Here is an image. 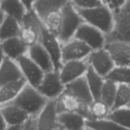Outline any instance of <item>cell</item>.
<instances>
[{"instance_id":"cell-22","label":"cell","mask_w":130,"mask_h":130,"mask_svg":"<svg viewBox=\"0 0 130 130\" xmlns=\"http://www.w3.org/2000/svg\"><path fill=\"white\" fill-rule=\"evenodd\" d=\"M0 10L21 23L29 12L21 0H1Z\"/></svg>"},{"instance_id":"cell-32","label":"cell","mask_w":130,"mask_h":130,"mask_svg":"<svg viewBox=\"0 0 130 130\" xmlns=\"http://www.w3.org/2000/svg\"><path fill=\"white\" fill-rule=\"evenodd\" d=\"M42 22L50 33H52L53 34H54L58 37L61 28V23H62L61 11L50 14Z\"/></svg>"},{"instance_id":"cell-31","label":"cell","mask_w":130,"mask_h":130,"mask_svg":"<svg viewBox=\"0 0 130 130\" xmlns=\"http://www.w3.org/2000/svg\"><path fill=\"white\" fill-rule=\"evenodd\" d=\"M130 104V85H118L113 110L128 107Z\"/></svg>"},{"instance_id":"cell-38","label":"cell","mask_w":130,"mask_h":130,"mask_svg":"<svg viewBox=\"0 0 130 130\" xmlns=\"http://www.w3.org/2000/svg\"><path fill=\"white\" fill-rule=\"evenodd\" d=\"M9 126L6 123V121L1 117V130H6Z\"/></svg>"},{"instance_id":"cell-33","label":"cell","mask_w":130,"mask_h":130,"mask_svg":"<svg viewBox=\"0 0 130 130\" xmlns=\"http://www.w3.org/2000/svg\"><path fill=\"white\" fill-rule=\"evenodd\" d=\"M124 17V18L120 20L116 18L117 24L113 32L117 31V34L119 37L115 40H124L130 43V18H128L126 16Z\"/></svg>"},{"instance_id":"cell-25","label":"cell","mask_w":130,"mask_h":130,"mask_svg":"<svg viewBox=\"0 0 130 130\" xmlns=\"http://www.w3.org/2000/svg\"><path fill=\"white\" fill-rule=\"evenodd\" d=\"M85 76L86 78L94 100H101V91L105 82V78L100 75L90 66Z\"/></svg>"},{"instance_id":"cell-35","label":"cell","mask_w":130,"mask_h":130,"mask_svg":"<svg viewBox=\"0 0 130 130\" xmlns=\"http://www.w3.org/2000/svg\"><path fill=\"white\" fill-rule=\"evenodd\" d=\"M69 2L78 9H85L102 5L101 0H69Z\"/></svg>"},{"instance_id":"cell-7","label":"cell","mask_w":130,"mask_h":130,"mask_svg":"<svg viewBox=\"0 0 130 130\" xmlns=\"http://www.w3.org/2000/svg\"><path fill=\"white\" fill-rule=\"evenodd\" d=\"M37 130H66L59 120L56 100L49 101L40 113L35 118Z\"/></svg>"},{"instance_id":"cell-36","label":"cell","mask_w":130,"mask_h":130,"mask_svg":"<svg viewBox=\"0 0 130 130\" xmlns=\"http://www.w3.org/2000/svg\"><path fill=\"white\" fill-rule=\"evenodd\" d=\"M24 130H37L35 118H30L27 122L24 125Z\"/></svg>"},{"instance_id":"cell-20","label":"cell","mask_w":130,"mask_h":130,"mask_svg":"<svg viewBox=\"0 0 130 130\" xmlns=\"http://www.w3.org/2000/svg\"><path fill=\"white\" fill-rule=\"evenodd\" d=\"M27 55L45 72L55 70L50 54L40 42L29 47Z\"/></svg>"},{"instance_id":"cell-30","label":"cell","mask_w":130,"mask_h":130,"mask_svg":"<svg viewBox=\"0 0 130 130\" xmlns=\"http://www.w3.org/2000/svg\"><path fill=\"white\" fill-rule=\"evenodd\" d=\"M107 118L113 120L123 128L130 130V107H129L111 110Z\"/></svg>"},{"instance_id":"cell-24","label":"cell","mask_w":130,"mask_h":130,"mask_svg":"<svg viewBox=\"0 0 130 130\" xmlns=\"http://www.w3.org/2000/svg\"><path fill=\"white\" fill-rule=\"evenodd\" d=\"M0 40L1 41L20 37L21 31V23L17 19L6 15L5 19L0 22Z\"/></svg>"},{"instance_id":"cell-28","label":"cell","mask_w":130,"mask_h":130,"mask_svg":"<svg viewBox=\"0 0 130 130\" xmlns=\"http://www.w3.org/2000/svg\"><path fill=\"white\" fill-rule=\"evenodd\" d=\"M117 88L118 85L117 83L111 80L105 78V82L101 91V100L105 102L108 106H110L111 109L115 102Z\"/></svg>"},{"instance_id":"cell-6","label":"cell","mask_w":130,"mask_h":130,"mask_svg":"<svg viewBox=\"0 0 130 130\" xmlns=\"http://www.w3.org/2000/svg\"><path fill=\"white\" fill-rule=\"evenodd\" d=\"M75 38L86 43L92 50L105 47L107 37L97 27L84 22L78 29Z\"/></svg>"},{"instance_id":"cell-19","label":"cell","mask_w":130,"mask_h":130,"mask_svg":"<svg viewBox=\"0 0 130 130\" xmlns=\"http://www.w3.org/2000/svg\"><path fill=\"white\" fill-rule=\"evenodd\" d=\"M69 2V0H36L32 11L41 21H43L50 14L61 11Z\"/></svg>"},{"instance_id":"cell-11","label":"cell","mask_w":130,"mask_h":130,"mask_svg":"<svg viewBox=\"0 0 130 130\" xmlns=\"http://www.w3.org/2000/svg\"><path fill=\"white\" fill-rule=\"evenodd\" d=\"M91 52L92 50L86 43L74 37L62 44V63L68 61L85 60Z\"/></svg>"},{"instance_id":"cell-34","label":"cell","mask_w":130,"mask_h":130,"mask_svg":"<svg viewBox=\"0 0 130 130\" xmlns=\"http://www.w3.org/2000/svg\"><path fill=\"white\" fill-rule=\"evenodd\" d=\"M128 1L129 0H101L102 3L110 8L115 15L119 14L123 11Z\"/></svg>"},{"instance_id":"cell-26","label":"cell","mask_w":130,"mask_h":130,"mask_svg":"<svg viewBox=\"0 0 130 130\" xmlns=\"http://www.w3.org/2000/svg\"><path fill=\"white\" fill-rule=\"evenodd\" d=\"M86 128L91 130H128L109 118L87 120Z\"/></svg>"},{"instance_id":"cell-16","label":"cell","mask_w":130,"mask_h":130,"mask_svg":"<svg viewBox=\"0 0 130 130\" xmlns=\"http://www.w3.org/2000/svg\"><path fill=\"white\" fill-rule=\"evenodd\" d=\"M23 74L17 61L2 55L0 66V86L23 78Z\"/></svg>"},{"instance_id":"cell-41","label":"cell","mask_w":130,"mask_h":130,"mask_svg":"<svg viewBox=\"0 0 130 130\" xmlns=\"http://www.w3.org/2000/svg\"><path fill=\"white\" fill-rule=\"evenodd\" d=\"M128 107H130V104H129V106H128Z\"/></svg>"},{"instance_id":"cell-14","label":"cell","mask_w":130,"mask_h":130,"mask_svg":"<svg viewBox=\"0 0 130 130\" xmlns=\"http://www.w3.org/2000/svg\"><path fill=\"white\" fill-rule=\"evenodd\" d=\"M89 65L86 59L63 62L59 70L60 78L65 85L85 75Z\"/></svg>"},{"instance_id":"cell-12","label":"cell","mask_w":130,"mask_h":130,"mask_svg":"<svg viewBox=\"0 0 130 130\" xmlns=\"http://www.w3.org/2000/svg\"><path fill=\"white\" fill-rule=\"evenodd\" d=\"M16 61L18 63L23 76L27 84L37 88L46 72L39 66H37L27 54L20 57Z\"/></svg>"},{"instance_id":"cell-27","label":"cell","mask_w":130,"mask_h":130,"mask_svg":"<svg viewBox=\"0 0 130 130\" xmlns=\"http://www.w3.org/2000/svg\"><path fill=\"white\" fill-rule=\"evenodd\" d=\"M117 85H130V67L115 66L106 77Z\"/></svg>"},{"instance_id":"cell-2","label":"cell","mask_w":130,"mask_h":130,"mask_svg":"<svg viewBox=\"0 0 130 130\" xmlns=\"http://www.w3.org/2000/svg\"><path fill=\"white\" fill-rule=\"evenodd\" d=\"M49 100L37 88L27 84L18 96L11 103L26 111L32 118H36L46 107Z\"/></svg>"},{"instance_id":"cell-3","label":"cell","mask_w":130,"mask_h":130,"mask_svg":"<svg viewBox=\"0 0 130 130\" xmlns=\"http://www.w3.org/2000/svg\"><path fill=\"white\" fill-rule=\"evenodd\" d=\"M62 23L58 39L62 44L75 37L79 27L85 22L77 8L69 2L61 11Z\"/></svg>"},{"instance_id":"cell-23","label":"cell","mask_w":130,"mask_h":130,"mask_svg":"<svg viewBox=\"0 0 130 130\" xmlns=\"http://www.w3.org/2000/svg\"><path fill=\"white\" fill-rule=\"evenodd\" d=\"M59 120L66 130H79L86 128L87 119L78 113H59Z\"/></svg>"},{"instance_id":"cell-15","label":"cell","mask_w":130,"mask_h":130,"mask_svg":"<svg viewBox=\"0 0 130 130\" xmlns=\"http://www.w3.org/2000/svg\"><path fill=\"white\" fill-rule=\"evenodd\" d=\"M0 114L8 126L24 125L27 120L32 118L23 109L11 103L1 105Z\"/></svg>"},{"instance_id":"cell-13","label":"cell","mask_w":130,"mask_h":130,"mask_svg":"<svg viewBox=\"0 0 130 130\" xmlns=\"http://www.w3.org/2000/svg\"><path fill=\"white\" fill-rule=\"evenodd\" d=\"M105 48L112 56L116 66L130 67V43L120 40H107Z\"/></svg>"},{"instance_id":"cell-17","label":"cell","mask_w":130,"mask_h":130,"mask_svg":"<svg viewBox=\"0 0 130 130\" xmlns=\"http://www.w3.org/2000/svg\"><path fill=\"white\" fill-rule=\"evenodd\" d=\"M29 47L24 43L20 37H15L1 41L2 55L13 60L27 54Z\"/></svg>"},{"instance_id":"cell-5","label":"cell","mask_w":130,"mask_h":130,"mask_svg":"<svg viewBox=\"0 0 130 130\" xmlns=\"http://www.w3.org/2000/svg\"><path fill=\"white\" fill-rule=\"evenodd\" d=\"M65 89L66 85L60 78L59 72L56 70L46 72L37 88V90L49 101L58 99L65 91Z\"/></svg>"},{"instance_id":"cell-29","label":"cell","mask_w":130,"mask_h":130,"mask_svg":"<svg viewBox=\"0 0 130 130\" xmlns=\"http://www.w3.org/2000/svg\"><path fill=\"white\" fill-rule=\"evenodd\" d=\"M111 107L101 100L94 101L90 106L91 120H101L107 118L111 113Z\"/></svg>"},{"instance_id":"cell-37","label":"cell","mask_w":130,"mask_h":130,"mask_svg":"<svg viewBox=\"0 0 130 130\" xmlns=\"http://www.w3.org/2000/svg\"><path fill=\"white\" fill-rule=\"evenodd\" d=\"M21 1L24 4L27 10L28 11H31L33 10V5L36 0H21Z\"/></svg>"},{"instance_id":"cell-8","label":"cell","mask_w":130,"mask_h":130,"mask_svg":"<svg viewBox=\"0 0 130 130\" xmlns=\"http://www.w3.org/2000/svg\"><path fill=\"white\" fill-rule=\"evenodd\" d=\"M86 60L96 72L105 78L116 66L112 56L105 47L92 50Z\"/></svg>"},{"instance_id":"cell-21","label":"cell","mask_w":130,"mask_h":130,"mask_svg":"<svg viewBox=\"0 0 130 130\" xmlns=\"http://www.w3.org/2000/svg\"><path fill=\"white\" fill-rule=\"evenodd\" d=\"M27 84L24 78L0 86V105L13 101Z\"/></svg>"},{"instance_id":"cell-9","label":"cell","mask_w":130,"mask_h":130,"mask_svg":"<svg viewBox=\"0 0 130 130\" xmlns=\"http://www.w3.org/2000/svg\"><path fill=\"white\" fill-rule=\"evenodd\" d=\"M40 21L38 17L31 11L27 13L21 22L20 37L28 47L40 42Z\"/></svg>"},{"instance_id":"cell-39","label":"cell","mask_w":130,"mask_h":130,"mask_svg":"<svg viewBox=\"0 0 130 130\" xmlns=\"http://www.w3.org/2000/svg\"><path fill=\"white\" fill-rule=\"evenodd\" d=\"M6 130H24V125H21V126H9Z\"/></svg>"},{"instance_id":"cell-4","label":"cell","mask_w":130,"mask_h":130,"mask_svg":"<svg viewBox=\"0 0 130 130\" xmlns=\"http://www.w3.org/2000/svg\"><path fill=\"white\" fill-rule=\"evenodd\" d=\"M40 43L43 46V47L50 54L53 60L55 70L59 71L62 65V43L56 36L50 33L46 29L41 21H40Z\"/></svg>"},{"instance_id":"cell-10","label":"cell","mask_w":130,"mask_h":130,"mask_svg":"<svg viewBox=\"0 0 130 130\" xmlns=\"http://www.w3.org/2000/svg\"><path fill=\"white\" fill-rule=\"evenodd\" d=\"M56 108L59 113L62 112H75L84 116L87 120H91L90 106L66 91H64L56 99Z\"/></svg>"},{"instance_id":"cell-1","label":"cell","mask_w":130,"mask_h":130,"mask_svg":"<svg viewBox=\"0 0 130 130\" xmlns=\"http://www.w3.org/2000/svg\"><path fill=\"white\" fill-rule=\"evenodd\" d=\"M77 10L85 23L97 27L107 37L113 32L117 24L116 15L107 5L102 4L90 8Z\"/></svg>"},{"instance_id":"cell-18","label":"cell","mask_w":130,"mask_h":130,"mask_svg":"<svg viewBox=\"0 0 130 130\" xmlns=\"http://www.w3.org/2000/svg\"><path fill=\"white\" fill-rule=\"evenodd\" d=\"M65 91L72 94L88 106H91V104L94 101L85 76H83L66 85Z\"/></svg>"},{"instance_id":"cell-40","label":"cell","mask_w":130,"mask_h":130,"mask_svg":"<svg viewBox=\"0 0 130 130\" xmlns=\"http://www.w3.org/2000/svg\"><path fill=\"white\" fill-rule=\"evenodd\" d=\"M79 130H91V129H88V128H85V129H79Z\"/></svg>"}]
</instances>
